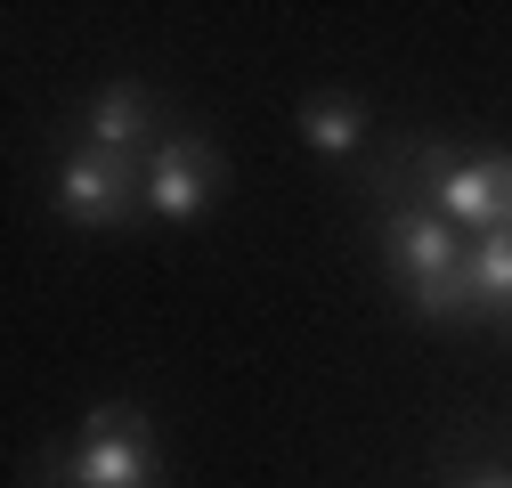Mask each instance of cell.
<instances>
[{
	"label": "cell",
	"mask_w": 512,
	"mask_h": 488,
	"mask_svg": "<svg viewBox=\"0 0 512 488\" xmlns=\"http://www.w3.org/2000/svg\"><path fill=\"white\" fill-rule=\"evenodd\" d=\"M82 488H147L155 480V440H147V415L139 407H98L74 440V464H66Z\"/></svg>",
	"instance_id": "cell-1"
},
{
	"label": "cell",
	"mask_w": 512,
	"mask_h": 488,
	"mask_svg": "<svg viewBox=\"0 0 512 488\" xmlns=\"http://www.w3.org/2000/svg\"><path fill=\"white\" fill-rule=\"evenodd\" d=\"M220 196V155H212V139H163L155 147V163H147V212H163V220H196L204 204Z\"/></svg>",
	"instance_id": "cell-2"
},
{
	"label": "cell",
	"mask_w": 512,
	"mask_h": 488,
	"mask_svg": "<svg viewBox=\"0 0 512 488\" xmlns=\"http://www.w3.org/2000/svg\"><path fill=\"white\" fill-rule=\"evenodd\" d=\"M431 212L439 220H464V228H512V163L504 155H480V163H447V179L431 188Z\"/></svg>",
	"instance_id": "cell-3"
},
{
	"label": "cell",
	"mask_w": 512,
	"mask_h": 488,
	"mask_svg": "<svg viewBox=\"0 0 512 488\" xmlns=\"http://www.w3.org/2000/svg\"><path fill=\"white\" fill-rule=\"evenodd\" d=\"M57 204H66V220H82V228L122 220V212H131V155L82 147L66 171H57Z\"/></svg>",
	"instance_id": "cell-4"
},
{
	"label": "cell",
	"mask_w": 512,
	"mask_h": 488,
	"mask_svg": "<svg viewBox=\"0 0 512 488\" xmlns=\"http://www.w3.org/2000/svg\"><path fill=\"white\" fill-rule=\"evenodd\" d=\"M382 253H391V269L407 277V293H415V285H431V277H447V269H464L456 228H447L431 204H399V212H391V228H382Z\"/></svg>",
	"instance_id": "cell-5"
},
{
	"label": "cell",
	"mask_w": 512,
	"mask_h": 488,
	"mask_svg": "<svg viewBox=\"0 0 512 488\" xmlns=\"http://www.w3.org/2000/svg\"><path fill=\"white\" fill-rule=\"evenodd\" d=\"M464 277H472V301L496 318H512V228H488L472 253H464Z\"/></svg>",
	"instance_id": "cell-6"
},
{
	"label": "cell",
	"mask_w": 512,
	"mask_h": 488,
	"mask_svg": "<svg viewBox=\"0 0 512 488\" xmlns=\"http://www.w3.org/2000/svg\"><path fill=\"white\" fill-rule=\"evenodd\" d=\"M147 139V98L131 90V82H114L98 106H90V147H106V155H131Z\"/></svg>",
	"instance_id": "cell-7"
},
{
	"label": "cell",
	"mask_w": 512,
	"mask_h": 488,
	"mask_svg": "<svg viewBox=\"0 0 512 488\" xmlns=\"http://www.w3.org/2000/svg\"><path fill=\"white\" fill-rule=\"evenodd\" d=\"M301 139H309L317 155H358L366 114H358L350 98H317V106H301Z\"/></svg>",
	"instance_id": "cell-8"
},
{
	"label": "cell",
	"mask_w": 512,
	"mask_h": 488,
	"mask_svg": "<svg viewBox=\"0 0 512 488\" xmlns=\"http://www.w3.org/2000/svg\"><path fill=\"white\" fill-rule=\"evenodd\" d=\"M415 310H431V318H464V310H480V301H472V277H464V269H447V277L415 285Z\"/></svg>",
	"instance_id": "cell-9"
},
{
	"label": "cell",
	"mask_w": 512,
	"mask_h": 488,
	"mask_svg": "<svg viewBox=\"0 0 512 488\" xmlns=\"http://www.w3.org/2000/svg\"><path fill=\"white\" fill-rule=\"evenodd\" d=\"M464 488H512V480H504V472H496V480H464Z\"/></svg>",
	"instance_id": "cell-10"
}]
</instances>
